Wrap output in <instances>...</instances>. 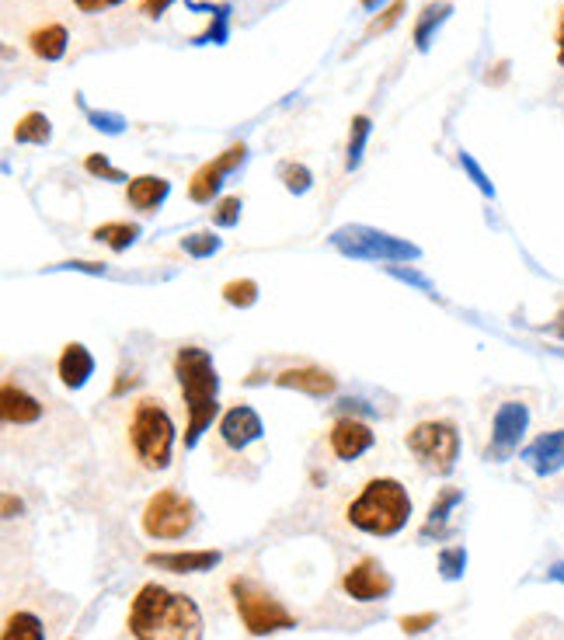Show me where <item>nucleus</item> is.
Here are the masks:
<instances>
[{
    "label": "nucleus",
    "instance_id": "13",
    "mask_svg": "<svg viewBox=\"0 0 564 640\" xmlns=\"http://www.w3.org/2000/svg\"><path fill=\"white\" fill-rule=\"evenodd\" d=\"M328 446H332V453L341 463H352V459L366 456L377 446V432L366 422H359V417L341 414L338 422L332 425V432H328Z\"/></svg>",
    "mask_w": 564,
    "mask_h": 640
},
{
    "label": "nucleus",
    "instance_id": "22",
    "mask_svg": "<svg viewBox=\"0 0 564 640\" xmlns=\"http://www.w3.org/2000/svg\"><path fill=\"white\" fill-rule=\"evenodd\" d=\"M464 501V491L460 488H443L440 498L432 501V509H429V519L422 525V540H446L453 529H449V512L457 509V505Z\"/></svg>",
    "mask_w": 564,
    "mask_h": 640
},
{
    "label": "nucleus",
    "instance_id": "40",
    "mask_svg": "<svg viewBox=\"0 0 564 640\" xmlns=\"http://www.w3.org/2000/svg\"><path fill=\"white\" fill-rule=\"evenodd\" d=\"M178 0H140V14L143 18H161L167 14V8H175Z\"/></svg>",
    "mask_w": 564,
    "mask_h": 640
},
{
    "label": "nucleus",
    "instance_id": "31",
    "mask_svg": "<svg viewBox=\"0 0 564 640\" xmlns=\"http://www.w3.org/2000/svg\"><path fill=\"white\" fill-rule=\"evenodd\" d=\"M467 575V550L464 546H443L440 550V578L460 582Z\"/></svg>",
    "mask_w": 564,
    "mask_h": 640
},
{
    "label": "nucleus",
    "instance_id": "32",
    "mask_svg": "<svg viewBox=\"0 0 564 640\" xmlns=\"http://www.w3.org/2000/svg\"><path fill=\"white\" fill-rule=\"evenodd\" d=\"M182 251L188 254V258H213L216 251H220V237H216L213 230H195V234H188V237H182Z\"/></svg>",
    "mask_w": 564,
    "mask_h": 640
},
{
    "label": "nucleus",
    "instance_id": "2",
    "mask_svg": "<svg viewBox=\"0 0 564 640\" xmlns=\"http://www.w3.org/2000/svg\"><path fill=\"white\" fill-rule=\"evenodd\" d=\"M171 369H175L185 404V449H195L220 411V372H216L209 351L199 345H182Z\"/></svg>",
    "mask_w": 564,
    "mask_h": 640
},
{
    "label": "nucleus",
    "instance_id": "17",
    "mask_svg": "<svg viewBox=\"0 0 564 640\" xmlns=\"http://www.w3.org/2000/svg\"><path fill=\"white\" fill-rule=\"evenodd\" d=\"M42 401L35 393H29L25 387H18L11 380H4V387H0V417H4V425H35L42 417Z\"/></svg>",
    "mask_w": 564,
    "mask_h": 640
},
{
    "label": "nucleus",
    "instance_id": "44",
    "mask_svg": "<svg viewBox=\"0 0 564 640\" xmlns=\"http://www.w3.org/2000/svg\"><path fill=\"white\" fill-rule=\"evenodd\" d=\"M25 505H21V498H14V495H4V519H14Z\"/></svg>",
    "mask_w": 564,
    "mask_h": 640
},
{
    "label": "nucleus",
    "instance_id": "4",
    "mask_svg": "<svg viewBox=\"0 0 564 640\" xmlns=\"http://www.w3.org/2000/svg\"><path fill=\"white\" fill-rule=\"evenodd\" d=\"M175 417L164 408L161 397H137L126 414V446L143 470H167L175 453Z\"/></svg>",
    "mask_w": 564,
    "mask_h": 640
},
{
    "label": "nucleus",
    "instance_id": "25",
    "mask_svg": "<svg viewBox=\"0 0 564 640\" xmlns=\"http://www.w3.org/2000/svg\"><path fill=\"white\" fill-rule=\"evenodd\" d=\"M0 640H46V627H42L35 612L18 609L4 620V633H0Z\"/></svg>",
    "mask_w": 564,
    "mask_h": 640
},
{
    "label": "nucleus",
    "instance_id": "46",
    "mask_svg": "<svg viewBox=\"0 0 564 640\" xmlns=\"http://www.w3.org/2000/svg\"><path fill=\"white\" fill-rule=\"evenodd\" d=\"M359 4H362L366 11H377V8L383 4V0H359Z\"/></svg>",
    "mask_w": 564,
    "mask_h": 640
},
{
    "label": "nucleus",
    "instance_id": "28",
    "mask_svg": "<svg viewBox=\"0 0 564 640\" xmlns=\"http://www.w3.org/2000/svg\"><path fill=\"white\" fill-rule=\"evenodd\" d=\"M279 182L286 185L290 195H307L314 188V174L307 164H300V161H282L279 164Z\"/></svg>",
    "mask_w": 564,
    "mask_h": 640
},
{
    "label": "nucleus",
    "instance_id": "7",
    "mask_svg": "<svg viewBox=\"0 0 564 640\" xmlns=\"http://www.w3.org/2000/svg\"><path fill=\"white\" fill-rule=\"evenodd\" d=\"M408 453L415 456L429 474L436 477H449L457 470L460 459V432L446 417H429V422H419L404 435Z\"/></svg>",
    "mask_w": 564,
    "mask_h": 640
},
{
    "label": "nucleus",
    "instance_id": "37",
    "mask_svg": "<svg viewBox=\"0 0 564 640\" xmlns=\"http://www.w3.org/2000/svg\"><path fill=\"white\" fill-rule=\"evenodd\" d=\"M436 623H440V612H432V609H425V612H408V616H401V620H398V627H401L408 637L425 633L429 627H436Z\"/></svg>",
    "mask_w": 564,
    "mask_h": 640
},
{
    "label": "nucleus",
    "instance_id": "24",
    "mask_svg": "<svg viewBox=\"0 0 564 640\" xmlns=\"http://www.w3.org/2000/svg\"><path fill=\"white\" fill-rule=\"evenodd\" d=\"M137 237H140V224H126V219H116V224H101L95 230V240H101V245L108 251H116V254L133 248Z\"/></svg>",
    "mask_w": 564,
    "mask_h": 640
},
{
    "label": "nucleus",
    "instance_id": "8",
    "mask_svg": "<svg viewBox=\"0 0 564 640\" xmlns=\"http://www.w3.org/2000/svg\"><path fill=\"white\" fill-rule=\"evenodd\" d=\"M195 522H199V509L188 495H182L178 488H161L158 495H150V501L143 505V516H140V529L143 536L150 540H185Z\"/></svg>",
    "mask_w": 564,
    "mask_h": 640
},
{
    "label": "nucleus",
    "instance_id": "18",
    "mask_svg": "<svg viewBox=\"0 0 564 640\" xmlns=\"http://www.w3.org/2000/svg\"><path fill=\"white\" fill-rule=\"evenodd\" d=\"M56 377H59V383L67 387V390L88 387V380L95 377V356H91V348L80 345V341L63 345L59 359H56Z\"/></svg>",
    "mask_w": 564,
    "mask_h": 640
},
{
    "label": "nucleus",
    "instance_id": "36",
    "mask_svg": "<svg viewBox=\"0 0 564 640\" xmlns=\"http://www.w3.org/2000/svg\"><path fill=\"white\" fill-rule=\"evenodd\" d=\"M460 167L467 171V178L474 182V188H477V192H481L485 198H495V185H491V178H488V174H485V167L477 164V161L470 158L467 150H460Z\"/></svg>",
    "mask_w": 564,
    "mask_h": 640
},
{
    "label": "nucleus",
    "instance_id": "1",
    "mask_svg": "<svg viewBox=\"0 0 564 640\" xmlns=\"http://www.w3.org/2000/svg\"><path fill=\"white\" fill-rule=\"evenodd\" d=\"M126 627L133 640H203L206 623L199 603L185 592L147 582L129 603Z\"/></svg>",
    "mask_w": 564,
    "mask_h": 640
},
{
    "label": "nucleus",
    "instance_id": "9",
    "mask_svg": "<svg viewBox=\"0 0 564 640\" xmlns=\"http://www.w3.org/2000/svg\"><path fill=\"white\" fill-rule=\"evenodd\" d=\"M527 429H530V408L523 401H502L491 417V438H488L485 456L491 463L512 459V453L519 449V443H523Z\"/></svg>",
    "mask_w": 564,
    "mask_h": 640
},
{
    "label": "nucleus",
    "instance_id": "12",
    "mask_svg": "<svg viewBox=\"0 0 564 640\" xmlns=\"http://www.w3.org/2000/svg\"><path fill=\"white\" fill-rule=\"evenodd\" d=\"M216 432H220V443L234 453H245L248 446H254L258 438L265 435V425L262 417H258V411L251 404H234L224 417L220 425H216Z\"/></svg>",
    "mask_w": 564,
    "mask_h": 640
},
{
    "label": "nucleus",
    "instance_id": "14",
    "mask_svg": "<svg viewBox=\"0 0 564 640\" xmlns=\"http://www.w3.org/2000/svg\"><path fill=\"white\" fill-rule=\"evenodd\" d=\"M143 561L158 571H171V575H203V571H213L220 564L224 554L220 550H161V554L154 550Z\"/></svg>",
    "mask_w": 564,
    "mask_h": 640
},
{
    "label": "nucleus",
    "instance_id": "10",
    "mask_svg": "<svg viewBox=\"0 0 564 640\" xmlns=\"http://www.w3.org/2000/svg\"><path fill=\"white\" fill-rule=\"evenodd\" d=\"M245 158H248V147H245V143H234V147H227V150L220 153V158L206 161L199 171L192 174V182H188V198H192V203L209 206L213 198L220 195L224 178H227V174H234L237 167H241Z\"/></svg>",
    "mask_w": 564,
    "mask_h": 640
},
{
    "label": "nucleus",
    "instance_id": "29",
    "mask_svg": "<svg viewBox=\"0 0 564 640\" xmlns=\"http://www.w3.org/2000/svg\"><path fill=\"white\" fill-rule=\"evenodd\" d=\"M220 293H224V303L237 306V311H251V306L258 303V282L254 279H230Z\"/></svg>",
    "mask_w": 564,
    "mask_h": 640
},
{
    "label": "nucleus",
    "instance_id": "16",
    "mask_svg": "<svg viewBox=\"0 0 564 640\" xmlns=\"http://www.w3.org/2000/svg\"><path fill=\"white\" fill-rule=\"evenodd\" d=\"M272 380L275 387L300 390L307 397H317V401H324V397H332L338 390V377L321 366H290V369H279Z\"/></svg>",
    "mask_w": 564,
    "mask_h": 640
},
{
    "label": "nucleus",
    "instance_id": "41",
    "mask_svg": "<svg viewBox=\"0 0 564 640\" xmlns=\"http://www.w3.org/2000/svg\"><path fill=\"white\" fill-rule=\"evenodd\" d=\"M63 269H74V272H91V275H105L108 272V264L101 261H67Z\"/></svg>",
    "mask_w": 564,
    "mask_h": 640
},
{
    "label": "nucleus",
    "instance_id": "20",
    "mask_svg": "<svg viewBox=\"0 0 564 640\" xmlns=\"http://www.w3.org/2000/svg\"><path fill=\"white\" fill-rule=\"evenodd\" d=\"M67 46H70V32L67 25H59V21H50V25H42L29 35V50L42 63H59L67 56Z\"/></svg>",
    "mask_w": 564,
    "mask_h": 640
},
{
    "label": "nucleus",
    "instance_id": "27",
    "mask_svg": "<svg viewBox=\"0 0 564 640\" xmlns=\"http://www.w3.org/2000/svg\"><path fill=\"white\" fill-rule=\"evenodd\" d=\"M227 39H230V4H216L209 29L203 35H195L192 42L195 46H224Z\"/></svg>",
    "mask_w": 564,
    "mask_h": 640
},
{
    "label": "nucleus",
    "instance_id": "26",
    "mask_svg": "<svg viewBox=\"0 0 564 640\" xmlns=\"http://www.w3.org/2000/svg\"><path fill=\"white\" fill-rule=\"evenodd\" d=\"M370 132H373V119L370 116H352L349 143H345V167H349V171H356L362 164V153H366V143H370Z\"/></svg>",
    "mask_w": 564,
    "mask_h": 640
},
{
    "label": "nucleus",
    "instance_id": "45",
    "mask_svg": "<svg viewBox=\"0 0 564 640\" xmlns=\"http://www.w3.org/2000/svg\"><path fill=\"white\" fill-rule=\"evenodd\" d=\"M547 582H557V585H564V561H554V564L547 567Z\"/></svg>",
    "mask_w": 564,
    "mask_h": 640
},
{
    "label": "nucleus",
    "instance_id": "39",
    "mask_svg": "<svg viewBox=\"0 0 564 640\" xmlns=\"http://www.w3.org/2000/svg\"><path fill=\"white\" fill-rule=\"evenodd\" d=\"M119 4H122V0H74V8L80 14H105V11H112Z\"/></svg>",
    "mask_w": 564,
    "mask_h": 640
},
{
    "label": "nucleus",
    "instance_id": "19",
    "mask_svg": "<svg viewBox=\"0 0 564 640\" xmlns=\"http://www.w3.org/2000/svg\"><path fill=\"white\" fill-rule=\"evenodd\" d=\"M171 195V182L161 174H137L126 182V203L137 213H158Z\"/></svg>",
    "mask_w": 564,
    "mask_h": 640
},
{
    "label": "nucleus",
    "instance_id": "5",
    "mask_svg": "<svg viewBox=\"0 0 564 640\" xmlns=\"http://www.w3.org/2000/svg\"><path fill=\"white\" fill-rule=\"evenodd\" d=\"M227 588H230L237 616H241V627L251 637H269V633H282V630L296 627V616L254 578H230Z\"/></svg>",
    "mask_w": 564,
    "mask_h": 640
},
{
    "label": "nucleus",
    "instance_id": "34",
    "mask_svg": "<svg viewBox=\"0 0 564 640\" xmlns=\"http://www.w3.org/2000/svg\"><path fill=\"white\" fill-rule=\"evenodd\" d=\"M404 11H408V0H390V4L370 21V29H366V35H383V32H390L398 25V21L404 18Z\"/></svg>",
    "mask_w": 564,
    "mask_h": 640
},
{
    "label": "nucleus",
    "instance_id": "42",
    "mask_svg": "<svg viewBox=\"0 0 564 640\" xmlns=\"http://www.w3.org/2000/svg\"><path fill=\"white\" fill-rule=\"evenodd\" d=\"M506 77H509V59H498L485 80H488V84H506Z\"/></svg>",
    "mask_w": 564,
    "mask_h": 640
},
{
    "label": "nucleus",
    "instance_id": "6",
    "mask_svg": "<svg viewBox=\"0 0 564 640\" xmlns=\"http://www.w3.org/2000/svg\"><path fill=\"white\" fill-rule=\"evenodd\" d=\"M332 248L352 261H377V264H404V261L422 258L419 245H411V240L394 237V234L373 230V227H362V224L338 227L332 234Z\"/></svg>",
    "mask_w": 564,
    "mask_h": 640
},
{
    "label": "nucleus",
    "instance_id": "23",
    "mask_svg": "<svg viewBox=\"0 0 564 640\" xmlns=\"http://www.w3.org/2000/svg\"><path fill=\"white\" fill-rule=\"evenodd\" d=\"M53 140V122L42 112H25L14 126V143L21 147H46Z\"/></svg>",
    "mask_w": 564,
    "mask_h": 640
},
{
    "label": "nucleus",
    "instance_id": "11",
    "mask_svg": "<svg viewBox=\"0 0 564 640\" xmlns=\"http://www.w3.org/2000/svg\"><path fill=\"white\" fill-rule=\"evenodd\" d=\"M341 592L352 603H380L394 592V578H390V571L377 557H362L341 575Z\"/></svg>",
    "mask_w": 564,
    "mask_h": 640
},
{
    "label": "nucleus",
    "instance_id": "33",
    "mask_svg": "<svg viewBox=\"0 0 564 640\" xmlns=\"http://www.w3.org/2000/svg\"><path fill=\"white\" fill-rule=\"evenodd\" d=\"M241 209H245L241 195H224L220 203L213 206V224L216 227H237L241 224Z\"/></svg>",
    "mask_w": 564,
    "mask_h": 640
},
{
    "label": "nucleus",
    "instance_id": "30",
    "mask_svg": "<svg viewBox=\"0 0 564 640\" xmlns=\"http://www.w3.org/2000/svg\"><path fill=\"white\" fill-rule=\"evenodd\" d=\"M77 105L84 108V116H88V122H91L98 132H105V137H122L126 126H129L119 112H98V108H91V105L84 101L80 95H77Z\"/></svg>",
    "mask_w": 564,
    "mask_h": 640
},
{
    "label": "nucleus",
    "instance_id": "38",
    "mask_svg": "<svg viewBox=\"0 0 564 640\" xmlns=\"http://www.w3.org/2000/svg\"><path fill=\"white\" fill-rule=\"evenodd\" d=\"M387 272L394 275L398 282H408V285H415V290H422L425 296H436V290H432V282L425 275H419L415 269H401V264H387Z\"/></svg>",
    "mask_w": 564,
    "mask_h": 640
},
{
    "label": "nucleus",
    "instance_id": "43",
    "mask_svg": "<svg viewBox=\"0 0 564 640\" xmlns=\"http://www.w3.org/2000/svg\"><path fill=\"white\" fill-rule=\"evenodd\" d=\"M554 42H557V63L564 66V8H561V18H557V32H554Z\"/></svg>",
    "mask_w": 564,
    "mask_h": 640
},
{
    "label": "nucleus",
    "instance_id": "21",
    "mask_svg": "<svg viewBox=\"0 0 564 640\" xmlns=\"http://www.w3.org/2000/svg\"><path fill=\"white\" fill-rule=\"evenodd\" d=\"M449 14H453L449 0H429V4L422 8V14L415 18V29H411V39H415V50L419 53H429L432 39H436V32L446 25Z\"/></svg>",
    "mask_w": 564,
    "mask_h": 640
},
{
    "label": "nucleus",
    "instance_id": "3",
    "mask_svg": "<svg viewBox=\"0 0 564 640\" xmlns=\"http://www.w3.org/2000/svg\"><path fill=\"white\" fill-rule=\"evenodd\" d=\"M411 512H415V505H411V495L401 480L373 477V480H366V488L349 501L345 519H349V525L359 529V533L387 540V536L401 533Z\"/></svg>",
    "mask_w": 564,
    "mask_h": 640
},
{
    "label": "nucleus",
    "instance_id": "15",
    "mask_svg": "<svg viewBox=\"0 0 564 640\" xmlns=\"http://www.w3.org/2000/svg\"><path fill=\"white\" fill-rule=\"evenodd\" d=\"M519 459H523L536 477L561 474L564 470V429L540 432L533 443L523 453H519Z\"/></svg>",
    "mask_w": 564,
    "mask_h": 640
},
{
    "label": "nucleus",
    "instance_id": "35",
    "mask_svg": "<svg viewBox=\"0 0 564 640\" xmlns=\"http://www.w3.org/2000/svg\"><path fill=\"white\" fill-rule=\"evenodd\" d=\"M84 171H88L91 178H101V182H129L126 174L105 158V153H88V158H84Z\"/></svg>",
    "mask_w": 564,
    "mask_h": 640
}]
</instances>
